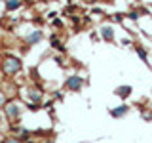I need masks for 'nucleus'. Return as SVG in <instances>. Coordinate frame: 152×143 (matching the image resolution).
Returning <instances> with one entry per match:
<instances>
[{
    "label": "nucleus",
    "instance_id": "f257e3e1",
    "mask_svg": "<svg viewBox=\"0 0 152 143\" xmlns=\"http://www.w3.org/2000/svg\"><path fill=\"white\" fill-rule=\"evenodd\" d=\"M21 71H23V61H21L19 55H13V54L2 55V61H0V74L6 80H15V76L21 74Z\"/></svg>",
    "mask_w": 152,
    "mask_h": 143
},
{
    "label": "nucleus",
    "instance_id": "f03ea898",
    "mask_svg": "<svg viewBox=\"0 0 152 143\" xmlns=\"http://www.w3.org/2000/svg\"><path fill=\"white\" fill-rule=\"evenodd\" d=\"M25 109H27V103H23L19 97H10L2 111L6 114L8 122L13 124V122H21V116H23V113H25Z\"/></svg>",
    "mask_w": 152,
    "mask_h": 143
},
{
    "label": "nucleus",
    "instance_id": "7ed1b4c3",
    "mask_svg": "<svg viewBox=\"0 0 152 143\" xmlns=\"http://www.w3.org/2000/svg\"><path fill=\"white\" fill-rule=\"evenodd\" d=\"M23 97L27 103H44V88L40 86V82H31L27 84V88H23Z\"/></svg>",
    "mask_w": 152,
    "mask_h": 143
},
{
    "label": "nucleus",
    "instance_id": "20e7f679",
    "mask_svg": "<svg viewBox=\"0 0 152 143\" xmlns=\"http://www.w3.org/2000/svg\"><path fill=\"white\" fill-rule=\"evenodd\" d=\"M84 86H86V78H84L82 74H78V73H70L65 78V82H63V88L66 90V92H70V94L82 92Z\"/></svg>",
    "mask_w": 152,
    "mask_h": 143
},
{
    "label": "nucleus",
    "instance_id": "39448f33",
    "mask_svg": "<svg viewBox=\"0 0 152 143\" xmlns=\"http://www.w3.org/2000/svg\"><path fill=\"white\" fill-rule=\"evenodd\" d=\"M44 40V31H42L40 27H34V29H31V31L27 32V36H25V46H36V44H40V42Z\"/></svg>",
    "mask_w": 152,
    "mask_h": 143
},
{
    "label": "nucleus",
    "instance_id": "423d86ee",
    "mask_svg": "<svg viewBox=\"0 0 152 143\" xmlns=\"http://www.w3.org/2000/svg\"><path fill=\"white\" fill-rule=\"evenodd\" d=\"M99 38L104 42H114L116 40V31H114V25L112 23H103L99 27Z\"/></svg>",
    "mask_w": 152,
    "mask_h": 143
},
{
    "label": "nucleus",
    "instance_id": "0eeeda50",
    "mask_svg": "<svg viewBox=\"0 0 152 143\" xmlns=\"http://www.w3.org/2000/svg\"><path fill=\"white\" fill-rule=\"evenodd\" d=\"M129 111H131V105H127L126 101H122L120 105L108 109V114H110L112 118H116V120H120V118H124L126 114H129Z\"/></svg>",
    "mask_w": 152,
    "mask_h": 143
},
{
    "label": "nucleus",
    "instance_id": "6e6552de",
    "mask_svg": "<svg viewBox=\"0 0 152 143\" xmlns=\"http://www.w3.org/2000/svg\"><path fill=\"white\" fill-rule=\"evenodd\" d=\"M50 46H51V50H55L57 54H66V46H65V42L61 40V36L57 35V32H51L50 35Z\"/></svg>",
    "mask_w": 152,
    "mask_h": 143
},
{
    "label": "nucleus",
    "instance_id": "1a4fd4ad",
    "mask_svg": "<svg viewBox=\"0 0 152 143\" xmlns=\"http://www.w3.org/2000/svg\"><path fill=\"white\" fill-rule=\"evenodd\" d=\"M131 94H133L131 84H122V86H116V88H114V95H116L118 99H122V101H126L127 97H131Z\"/></svg>",
    "mask_w": 152,
    "mask_h": 143
},
{
    "label": "nucleus",
    "instance_id": "9d476101",
    "mask_svg": "<svg viewBox=\"0 0 152 143\" xmlns=\"http://www.w3.org/2000/svg\"><path fill=\"white\" fill-rule=\"evenodd\" d=\"M25 6H27L25 0H6V2H4V10H6L8 13H15L19 10H23Z\"/></svg>",
    "mask_w": 152,
    "mask_h": 143
},
{
    "label": "nucleus",
    "instance_id": "9b49d317",
    "mask_svg": "<svg viewBox=\"0 0 152 143\" xmlns=\"http://www.w3.org/2000/svg\"><path fill=\"white\" fill-rule=\"evenodd\" d=\"M133 50H135V54L139 55V59L142 61V63L150 67V57H148V52H146V48H145V46L139 44V42H135V44H133Z\"/></svg>",
    "mask_w": 152,
    "mask_h": 143
},
{
    "label": "nucleus",
    "instance_id": "f8f14e48",
    "mask_svg": "<svg viewBox=\"0 0 152 143\" xmlns=\"http://www.w3.org/2000/svg\"><path fill=\"white\" fill-rule=\"evenodd\" d=\"M8 94H6V90L2 88V86H0V109H4V105L8 103Z\"/></svg>",
    "mask_w": 152,
    "mask_h": 143
},
{
    "label": "nucleus",
    "instance_id": "ddd939ff",
    "mask_svg": "<svg viewBox=\"0 0 152 143\" xmlns=\"http://www.w3.org/2000/svg\"><path fill=\"white\" fill-rule=\"evenodd\" d=\"M8 118H6V114H4V111L0 109V130H8Z\"/></svg>",
    "mask_w": 152,
    "mask_h": 143
},
{
    "label": "nucleus",
    "instance_id": "4468645a",
    "mask_svg": "<svg viewBox=\"0 0 152 143\" xmlns=\"http://www.w3.org/2000/svg\"><path fill=\"white\" fill-rule=\"evenodd\" d=\"M63 97H65V94L61 92V90H53V92H51V99H53V101H63Z\"/></svg>",
    "mask_w": 152,
    "mask_h": 143
},
{
    "label": "nucleus",
    "instance_id": "2eb2a0df",
    "mask_svg": "<svg viewBox=\"0 0 152 143\" xmlns=\"http://www.w3.org/2000/svg\"><path fill=\"white\" fill-rule=\"evenodd\" d=\"M2 143H23V141L19 139V137H15V136H10V133H8V136L2 139Z\"/></svg>",
    "mask_w": 152,
    "mask_h": 143
},
{
    "label": "nucleus",
    "instance_id": "dca6fc26",
    "mask_svg": "<svg viewBox=\"0 0 152 143\" xmlns=\"http://www.w3.org/2000/svg\"><path fill=\"white\" fill-rule=\"evenodd\" d=\"M51 25H53L55 29H63V19H61V17H55L53 21H51Z\"/></svg>",
    "mask_w": 152,
    "mask_h": 143
},
{
    "label": "nucleus",
    "instance_id": "f3484780",
    "mask_svg": "<svg viewBox=\"0 0 152 143\" xmlns=\"http://www.w3.org/2000/svg\"><path fill=\"white\" fill-rule=\"evenodd\" d=\"M40 143H57V141H55V137H44Z\"/></svg>",
    "mask_w": 152,
    "mask_h": 143
},
{
    "label": "nucleus",
    "instance_id": "a211bd4d",
    "mask_svg": "<svg viewBox=\"0 0 152 143\" xmlns=\"http://www.w3.org/2000/svg\"><path fill=\"white\" fill-rule=\"evenodd\" d=\"M114 21H118V23L124 21V15H122V13H114Z\"/></svg>",
    "mask_w": 152,
    "mask_h": 143
},
{
    "label": "nucleus",
    "instance_id": "6ab92c4d",
    "mask_svg": "<svg viewBox=\"0 0 152 143\" xmlns=\"http://www.w3.org/2000/svg\"><path fill=\"white\" fill-rule=\"evenodd\" d=\"M38 2H50V0H38Z\"/></svg>",
    "mask_w": 152,
    "mask_h": 143
},
{
    "label": "nucleus",
    "instance_id": "aec40b11",
    "mask_svg": "<svg viewBox=\"0 0 152 143\" xmlns=\"http://www.w3.org/2000/svg\"><path fill=\"white\" fill-rule=\"evenodd\" d=\"M0 2H6V0H0Z\"/></svg>",
    "mask_w": 152,
    "mask_h": 143
},
{
    "label": "nucleus",
    "instance_id": "412c9836",
    "mask_svg": "<svg viewBox=\"0 0 152 143\" xmlns=\"http://www.w3.org/2000/svg\"><path fill=\"white\" fill-rule=\"evenodd\" d=\"M0 61H2V55H0Z\"/></svg>",
    "mask_w": 152,
    "mask_h": 143
}]
</instances>
